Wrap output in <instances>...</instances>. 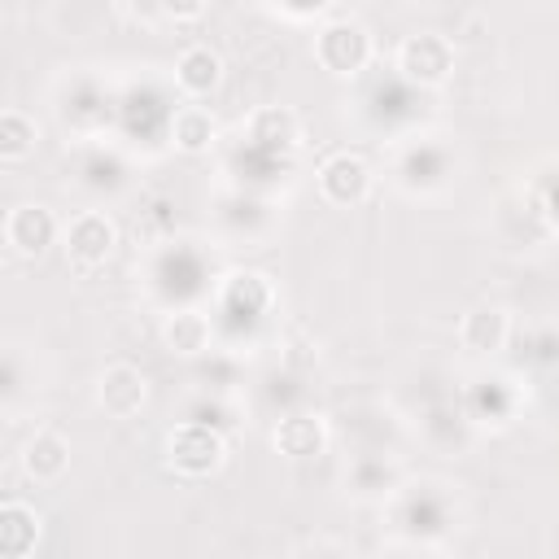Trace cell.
Returning <instances> with one entry per match:
<instances>
[{"mask_svg":"<svg viewBox=\"0 0 559 559\" xmlns=\"http://www.w3.org/2000/svg\"><path fill=\"white\" fill-rule=\"evenodd\" d=\"M35 542H39V515H35V507L9 498L0 507V555L4 559H26L35 550Z\"/></svg>","mask_w":559,"mask_h":559,"instance_id":"44dd1931","label":"cell"},{"mask_svg":"<svg viewBox=\"0 0 559 559\" xmlns=\"http://www.w3.org/2000/svg\"><path fill=\"white\" fill-rule=\"evenodd\" d=\"M227 463V437L210 424H175L166 432V467L183 480H205Z\"/></svg>","mask_w":559,"mask_h":559,"instance_id":"277c9868","label":"cell"},{"mask_svg":"<svg viewBox=\"0 0 559 559\" xmlns=\"http://www.w3.org/2000/svg\"><path fill=\"white\" fill-rule=\"evenodd\" d=\"M245 140L266 148V153H280V157H293L297 144H301V118L284 105H262L249 114L245 122Z\"/></svg>","mask_w":559,"mask_h":559,"instance_id":"4fadbf2b","label":"cell"},{"mask_svg":"<svg viewBox=\"0 0 559 559\" xmlns=\"http://www.w3.org/2000/svg\"><path fill=\"white\" fill-rule=\"evenodd\" d=\"M22 472L35 485H57L70 472V441L52 428H35V437L22 445Z\"/></svg>","mask_w":559,"mask_h":559,"instance_id":"ac0fdd59","label":"cell"},{"mask_svg":"<svg viewBox=\"0 0 559 559\" xmlns=\"http://www.w3.org/2000/svg\"><path fill=\"white\" fill-rule=\"evenodd\" d=\"M371 57H376V39L358 17L336 13L314 31V61L336 79H358L371 66Z\"/></svg>","mask_w":559,"mask_h":559,"instance_id":"3957f363","label":"cell"},{"mask_svg":"<svg viewBox=\"0 0 559 559\" xmlns=\"http://www.w3.org/2000/svg\"><path fill=\"white\" fill-rule=\"evenodd\" d=\"M380 559H437L432 555V546H411V542H397L389 555H380Z\"/></svg>","mask_w":559,"mask_h":559,"instance_id":"484cf974","label":"cell"},{"mask_svg":"<svg viewBox=\"0 0 559 559\" xmlns=\"http://www.w3.org/2000/svg\"><path fill=\"white\" fill-rule=\"evenodd\" d=\"M223 83V57L210 44H188L175 57V87L183 100H205Z\"/></svg>","mask_w":559,"mask_h":559,"instance_id":"5bb4252c","label":"cell"},{"mask_svg":"<svg viewBox=\"0 0 559 559\" xmlns=\"http://www.w3.org/2000/svg\"><path fill=\"white\" fill-rule=\"evenodd\" d=\"M96 402L109 419H131L148 402V376L135 362H109L96 376Z\"/></svg>","mask_w":559,"mask_h":559,"instance_id":"8fae6325","label":"cell"},{"mask_svg":"<svg viewBox=\"0 0 559 559\" xmlns=\"http://www.w3.org/2000/svg\"><path fill=\"white\" fill-rule=\"evenodd\" d=\"M402 485H406V467L393 454H380V450L354 454L349 467H345V489L358 502H389Z\"/></svg>","mask_w":559,"mask_h":559,"instance_id":"30bf717a","label":"cell"},{"mask_svg":"<svg viewBox=\"0 0 559 559\" xmlns=\"http://www.w3.org/2000/svg\"><path fill=\"white\" fill-rule=\"evenodd\" d=\"M520 402H524V384L507 371H476L459 397V406L467 411V419L476 428H507L515 419Z\"/></svg>","mask_w":559,"mask_h":559,"instance_id":"8992f818","label":"cell"},{"mask_svg":"<svg viewBox=\"0 0 559 559\" xmlns=\"http://www.w3.org/2000/svg\"><path fill=\"white\" fill-rule=\"evenodd\" d=\"M205 13V4H157L162 22H197Z\"/></svg>","mask_w":559,"mask_h":559,"instance_id":"d4e9b609","label":"cell"},{"mask_svg":"<svg viewBox=\"0 0 559 559\" xmlns=\"http://www.w3.org/2000/svg\"><path fill=\"white\" fill-rule=\"evenodd\" d=\"M528 201H533L542 227L559 236V175H555L550 183H528Z\"/></svg>","mask_w":559,"mask_h":559,"instance_id":"cb8c5ba5","label":"cell"},{"mask_svg":"<svg viewBox=\"0 0 559 559\" xmlns=\"http://www.w3.org/2000/svg\"><path fill=\"white\" fill-rule=\"evenodd\" d=\"M419 432H424V441H428L432 450H441V454H463V450L476 441V424L467 419V411H463L459 402H437V406H428L424 419H419Z\"/></svg>","mask_w":559,"mask_h":559,"instance_id":"2e32d148","label":"cell"},{"mask_svg":"<svg viewBox=\"0 0 559 559\" xmlns=\"http://www.w3.org/2000/svg\"><path fill=\"white\" fill-rule=\"evenodd\" d=\"M459 345L476 358H493L511 345V314L498 301H476L459 319Z\"/></svg>","mask_w":559,"mask_h":559,"instance_id":"7c38bea8","label":"cell"},{"mask_svg":"<svg viewBox=\"0 0 559 559\" xmlns=\"http://www.w3.org/2000/svg\"><path fill=\"white\" fill-rule=\"evenodd\" d=\"M393 74L406 79L419 92L441 87L454 74V44H450V35H441V31H415V35H406L397 44Z\"/></svg>","mask_w":559,"mask_h":559,"instance_id":"5b68a950","label":"cell"},{"mask_svg":"<svg viewBox=\"0 0 559 559\" xmlns=\"http://www.w3.org/2000/svg\"><path fill=\"white\" fill-rule=\"evenodd\" d=\"M214 341V319L197 306H170L162 314V345L170 354H183V358H197L205 354Z\"/></svg>","mask_w":559,"mask_h":559,"instance_id":"9a60e30c","label":"cell"},{"mask_svg":"<svg viewBox=\"0 0 559 559\" xmlns=\"http://www.w3.org/2000/svg\"><path fill=\"white\" fill-rule=\"evenodd\" d=\"M371 179H376V175H371L367 157L341 148V153L323 157V166H319V197H323L328 205L349 210V205H362V201L371 197Z\"/></svg>","mask_w":559,"mask_h":559,"instance_id":"ba28073f","label":"cell"},{"mask_svg":"<svg viewBox=\"0 0 559 559\" xmlns=\"http://www.w3.org/2000/svg\"><path fill=\"white\" fill-rule=\"evenodd\" d=\"M454 144L445 135H428V131H411L393 144V183L406 192V197H437L450 179H454Z\"/></svg>","mask_w":559,"mask_h":559,"instance_id":"7a4b0ae2","label":"cell"},{"mask_svg":"<svg viewBox=\"0 0 559 559\" xmlns=\"http://www.w3.org/2000/svg\"><path fill=\"white\" fill-rule=\"evenodd\" d=\"M271 301H275V293H271L266 275H258V271H231V275L218 284V310H223V314L262 319V314L271 310Z\"/></svg>","mask_w":559,"mask_h":559,"instance_id":"d6986e66","label":"cell"},{"mask_svg":"<svg viewBox=\"0 0 559 559\" xmlns=\"http://www.w3.org/2000/svg\"><path fill=\"white\" fill-rule=\"evenodd\" d=\"M61 240H66V258H70L74 271H96V266H105V258L114 253L118 227H114V218H109L105 210H79V214L66 223Z\"/></svg>","mask_w":559,"mask_h":559,"instance_id":"52a82bcc","label":"cell"},{"mask_svg":"<svg viewBox=\"0 0 559 559\" xmlns=\"http://www.w3.org/2000/svg\"><path fill=\"white\" fill-rule=\"evenodd\" d=\"M170 144L179 148V153H210L214 148V140H218V122H214V114L205 109V105H197V100H183L179 109H175V118H170Z\"/></svg>","mask_w":559,"mask_h":559,"instance_id":"ffe728a7","label":"cell"},{"mask_svg":"<svg viewBox=\"0 0 559 559\" xmlns=\"http://www.w3.org/2000/svg\"><path fill=\"white\" fill-rule=\"evenodd\" d=\"M35 140H39V127L26 109H4L0 114V162H22L35 153Z\"/></svg>","mask_w":559,"mask_h":559,"instance_id":"603a6c76","label":"cell"},{"mask_svg":"<svg viewBox=\"0 0 559 559\" xmlns=\"http://www.w3.org/2000/svg\"><path fill=\"white\" fill-rule=\"evenodd\" d=\"M384 511H389L397 542H411V546H437L459 524L454 489L441 480H411L406 476V485L384 502Z\"/></svg>","mask_w":559,"mask_h":559,"instance_id":"6da1fadb","label":"cell"},{"mask_svg":"<svg viewBox=\"0 0 559 559\" xmlns=\"http://www.w3.org/2000/svg\"><path fill=\"white\" fill-rule=\"evenodd\" d=\"M271 445L284 459H314V454L328 450V424L314 411H288V415H280V424L271 432Z\"/></svg>","mask_w":559,"mask_h":559,"instance_id":"e0dca14e","label":"cell"},{"mask_svg":"<svg viewBox=\"0 0 559 559\" xmlns=\"http://www.w3.org/2000/svg\"><path fill=\"white\" fill-rule=\"evenodd\" d=\"M66 227L57 223V214L39 201H26V205H13L9 218H4V245L17 253V258H44L48 245H57Z\"/></svg>","mask_w":559,"mask_h":559,"instance_id":"9c48e42d","label":"cell"},{"mask_svg":"<svg viewBox=\"0 0 559 559\" xmlns=\"http://www.w3.org/2000/svg\"><path fill=\"white\" fill-rule=\"evenodd\" d=\"M79 153L92 162V166H79V175H74L87 192H118L127 183V162L114 144H83Z\"/></svg>","mask_w":559,"mask_h":559,"instance_id":"7402d4cb","label":"cell"}]
</instances>
